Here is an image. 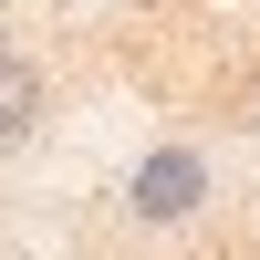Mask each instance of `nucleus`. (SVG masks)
Listing matches in <instances>:
<instances>
[{"instance_id":"2","label":"nucleus","mask_w":260,"mask_h":260,"mask_svg":"<svg viewBox=\"0 0 260 260\" xmlns=\"http://www.w3.org/2000/svg\"><path fill=\"white\" fill-rule=\"evenodd\" d=\"M31 136H42V73L0 42V156H21Z\"/></svg>"},{"instance_id":"1","label":"nucleus","mask_w":260,"mask_h":260,"mask_svg":"<svg viewBox=\"0 0 260 260\" xmlns=\"http://www.w3.org/2000/svg\"><path fill=\"white\" fill-rule=\"evenodd\" d=\"M198 198H208V167H198V156H177V146L136 167V219H146V229H156V219H187Z\"/></svg>"}]
</instances>
